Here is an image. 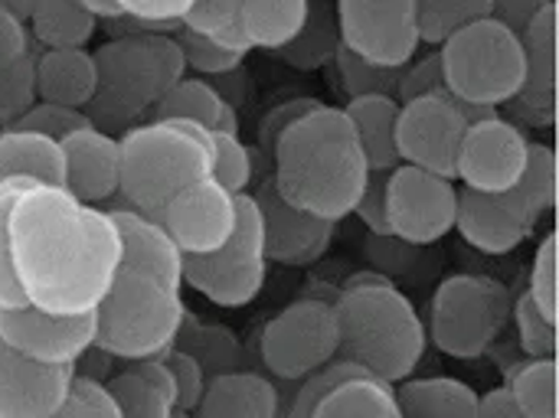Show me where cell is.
I'll return each mask as SVG.
<instances>
[{
  "instance_id": "obj_1",
  "label": "cell",
  "mask_w": 559,
  "mask_h": 418,
  "mask_svg": "<svg viewBox=\"0 0 559 418\" xmlns=\"http://www.w3.org/2000/svg\"><path fill=\"white\" fill-rule=\"evenodd\" d=\"M7 232L26 304L49 314H92L121 268L111 213L75 200L66 187L29 180L13 200Z\"/></svg>"
},
{
  "instance_id": "obj_2",
  "label": "cell",
  "mask_w": 559,
  "mask_h": 418,
  "mask_svg": "<svg viewBox=\"0 0 559 418\" xmlns=\"http://www.w3.org/2000/svg\"><path fill=\"white\" fill-rule=\"evenodd\" d=\"M272 190L318 219H347L370 180V164L344 108L308 105L295 115L272 144Z\"/></svg>"
},
{
  "instance_id": "obj_3",
  "label": "cell",
  "mask_w": 559,
  "mask_h": 418,
  "mask_svg": "<svg viewBox=\"0 0 559 418\" xmlns=\"http://www.w3.org/2000/svg\"><path fill=\"white\" fill-rule=\"evenodd\" d=\"M341 347L337 360L360 367L364 373L403 383L426 357L429 334L416 304L380 275H360L344 285L334 301Z\"/></svg>"
},
{
  "instance_id": "obj_4",
  "label": "cell",
  "mask_w": 559,
  "mask_h": 418,
  "mask_svg": "<svg viewBox=\"0 0 559 418\" xmlns=\"http://www.w3.org/2000/svg\"><path fill=\"white\" fill-rule=\"evenodd\" d=\"M98 88L85 108L88 121L102 131H128L154 115L157 101L183 75V52L174 33L128 29L95 49Z\"/></svg>"
},
{
  "instance_id": "obj_5",
  "label": "cell",
  "mask_w": 559,
  "mask_h": 418,
  "mask_svg": "<svg viewBox=\"0 0 559 418\" xmlns=\"http://www.w3.org/2000/svg\"><path fill=\"white\" fill-rule=\"evenodd\" d=\"M121 206L160 219L164 206L197 180L213 177V138L183 118H147L118 134Z\"/></svg>"
},
{
  "instance_id": "obj_6",
  "label": "cell",
  "mask_w": 559,
  "mask_h": 418,
  "mask_svg": "<svg viewBox=\"0 0 559 418\" xmlns=\"http://www.w3.org/2000/svg\"><path fill=\"white\" fill-rule=\"evenodd\" d=\"M187 321L180 288H170L151 275L118 268L111 288L95 308V344L92 350L108 360H157L164 357Z\"/></svg>"
},
{
  "instance_id": "obj_7",
  "label": "cell",
  "mask_w": 559,
  "mask_h": 418,
  "mask_svg": "<svg viewBox=\"0 0 559 418\" xmlns=\"http://www.w3.org/2000/svg\"><path fill=\"white\" fill-rule=\"evenodd\" d=\"M439 65L445 92L459 101L468 121L504 108L527 75L521 36L491 16L452 33L439 46Z\"/></svg>"
},
{
  "instance_id": "obj_8",
  "label": "cell",
  "mask_w": 559,
  "mask_h": 418,
  "mask_svg": "<svg viewBox=\"0 0 559 418\" xmlns=\"http://www.w3.org/2000/svg\"><path fill=\"white\" fill-rule=\"evenodd\" d=\"M265 275L269 255L262 210L255 193H239L233 236L210 255H183V285L216 308H246L262 295Z\"/></svg>"
},
{
  "instance_id": "obj_9",
  "label": "cell",
  "mask_w": 559,
  "mask_h": 418,
  "mask_svg": "<svg viewBox=\"0 0 559 418\" xmlns=\"http://www.w3.org/2000/svg\"><path fill=\"white\" fill-rule=\"evenodd\" d=\"M511 301L501 282L488 275H449L429 308V341L452 360L485 357L508 327Z\"/></svg>"
},
{
  "instance_id": "obj_10",
  "label": "cell",
  "mask_w": 559,
  "mask_h": 418,
  "mask_svg": "<svg viewBox=\"0 0 559 418\" xmlns=\"http://www.w3.org/2000/svg\"><path fill=\"white\" fill-rule=\"evenodd\" d=\"M337 347L341 331L334 304L314 298L295 301L285 311H278L265 324L259 341L262 363L269 367V373L288 383H301L305 377L337 360Z\"/></svg>"
},
{
  "instance_id": "obj_11",
  "label": "cell",
  "mask_w": 559,
  "mask_h": 418,
  "mask_svg": "<svg viewBox=\"0 0 559 418\" xmlns=\"http://www.w3.org/2000/svg\"><path fill=\"white\" fill-rule=\"evenodd\" d=\"M459 183L409 164L386 170V232L403 246H436L455 232Z\"/></svg>"
},
{
  "instance_id": "obj_12",
  "label": "cell",
  "mask_w": 559,
  "mask_h": 418,
  "mask_svg": "<svg viewBox=\"0 0 559 418\" xmlns=\"http://www.w3.org/2000/svg\"><path fill=\"white\" fill-rule=\"evenodd\" d=\"M334 23L341 49L377 69H403L423 46L416 0H337Z\"/></svg>"
},
{
  "instance_id": "obj_13",
  "label": "cell",
  "mask_w": 559,
  "mask_h": 418,
  "mask_svg": "<svg viewBox=\"0 0 559 418\" xmlns=\"http://www.w3.org/2000/svg\"><path fill=\"white\" fill-rule=\"evenodd\" d=\"M465 128H468V118L449 92L400 101V118H396L400 164L455 180V164H459Z\"/></svg>"
},
{
  "instance_id": "obj_14",
  "label": "cell",
  "mask_w": 559,
  "mask_h": 418,
  "mask_svg": "<svg viewBox=\"0 0 559 418\" xmlns=\"http://www.w3.org/2000/svg\"><path fill=\"white\" fill-rule=\"evenodd\" d=\"M531 138L521 124H514L504 115H485L468 121L459 164H455V183L478 193H508L518 187L524 167H527Z\"/></svg>"
},
{
  "instance_id": "obj_15",
  "label": "cell",
  "mask_w": 559,
  "mask_h": 418,
  "mask_svg": "<svg viewBox=\"0 0 559 418\" xmlns=\"http://www.w3.org/2000/svg\"><path fill=\"white\" fill-rule=\"evenodd\" d=\"M0 341L26 360L46 367H79L95 344V311L62 318L33 304L0 308Z\"/></svg>"
},
{
  "instance_id": "obj_16",
  "label": "cell",
  "mask_w": 559,
  "mask_h": 418,
  "mask_svg": "<svg viewBox=\"0 0 559 418\" xmlns=\"http://www.w3.org/2000/svg\"><path fill=\"white\" fill-rule=\"evenodd\" d=\"M160 223L183 255H210L236 229V193L213 177L197 180L164 206Z\"/></svg>"
},
{
  "instance_id": "obj_17",
  "label": "cell",
  "mask_w": 559,
  "mask_h": 418,
  "mask_svg": "<svg viewBox=\"0 0 559 418\" xmlns=\"http://www.w3.org/2000/svg\"><path fill=\"white\" fill-rule=\"evenodd\" d=\"M537 229V216L527 210L518 190L478 193L459 187L455 232L485 255H508L521 249Z\"/></svg>"
},
{
  "instance_id": "obj_18",
  "label": "cell",
  "mask_w": 559,
  "mask_h": 418,
  "mask_svg": "<svg viewBox=\"0 0 559 418\" xmlns=\"http://www.w3.org/2000/svg\"><path fill=\"white\" fill-rule=\"evenodd\" d=\"M527 75L521 92L504 105L508 118L521 128H550L557 121V3H550L524 33Z\"/></svg>"
},
{
  "instance_id": "obj_19",
  "label": "cell",
  "mask_w": 559,
  "mask_h": 418,
  "mask_svg": "<svg viewBox=\"0 0 559 418\" xmlns=\"http://www.w3.org/2000/svg\"><path fill=\"white\" fill-rule=\"evenodd\" d=\"M62 167H66V190L88 203L105 206L121 190V144L111 131L85 124L59 141Z\"/></svg>"
},
{
  "instance_id": "obj_20",
  "label": "cell",
  "mask_w": 559,
  "mask_h": 418,
  "mask_svg": "<svg viewBox=\"0 0 559 418\" xmlns=\"http://www.w3.org/2000/svg\"><path fill=\"white\" fill-rule=\"evenodd\" d=\"M255 200L262 210L269 262L288 265V268H305V265H314L331 249L337 223H328L305 210H295L272 190V183L262 193H255Z\"/></svg>"
},
{
  "instance_id": "obj_21",
  "label": "cell",
  "mask_w": 559,
  "mask_h": 418,
  "mask_svg": "<svg viewBox=\"0 0 559 418\" xmlns=\"http://www.w3.org/2000/svg\"><path fill=\"white\" fill-rule=\"evenodd\" d=\"M75 367H46L0 341V418H49L66 399Z\"/></svg>"
},
{
  "instance_id": "obj_22",
  "label": "cell",
  "mask_w": 559,
  "mask_h": 418,
  "mask_svg": "<svg viewBox=\"0 0 559 418\" xmlns=\"http://www.w3.org/2000/svg\"><path fill=\"white\" fill-rule=\"evenodd\" d=\"M108 213L121 236V268L151 275L170 288H183V252L167 236L164 223L131 206H111Z\"/></svg>"
},
{
  "instance_id": "obj_23",
  "label": "cell",
  "mask_w": 559,
  "mask_h": 418,
  "mask_svg": "<svg viewBox=\"0 0 559 418\" xmlns=\"http://www.w3.org/2000/svg\"><path fill=\"white\" fill-rule=\"evenodd\" d=\"M36 101H52L85 111L98 88L95 52L88 49H33Z\"/></svg>"
},
{
  "instance_id": "obj_24",
  "label": "cell",
  "mask_w": 559,
  "mask_h": 418,
  "mask_svg": "<svg viewBox=\"0 0 559 418\" xmlns=\"http://www.w3.org/2000/svg\"><path fill=\"white\" fill-rule=\"evenodd\" d=\"M282 403L272 380L246 370H226L206 380L197 418H278Z\"/></svg>"
},
{
  "instance_id": "obj_25",
  "label": "cell",
  "mask_w": 559,
  "mask_h": 418,
  "mask_svg": "<svg viewBox=\"0 0 559 418\" xmlns=\"http://www.w3.org/2000/svg\"><path fill=\"white\" fill-rule=\"evenodd\" d=\"M121 418H177V390L160 360H138L115 373L108 383Z\"/></svg>"
},
{
  "instance_id": "obj_26",
  "label": "cell",
  "mask_w": 559,
  "mask_h": 418,
  "mask_svg": "<svg viewBox=\"0 0 559 418\" xmlns=\"http://www.w3.org/2000/svg\"><path fill=\"white\" fill-rule=\"evenodd\" d=\"M0 180H39L62 187V147L59 141L26 131V128H3L0 131Z\"/></svg>"
},
{
  "instance_id": "obj_27",
  "label": "cell",
  "mask_w": 559,
  "mask_h": 418,
  "mask_svg": "<svg viewBox=\"0 0 559 418\" xmlns=\"http://www.w3.org/2000/svg\"><path fill=\"white\" fill-rule=\"evenodd\" d=\"M344 111L357 131V141L364 147L370 170L400 167V154H396L400 98L396 95H357L344 105Z\"/></svg>"
},
{
  "instance_id": "obj_28",
  "label": "cell",
  "mask_w": 559,
  "mask_h": 418,
  "mask_svg": "<svg viewBox=\"0 0 559 418\" xmlns=\"http://www.w3.org/2000/svg\"><path fill=\"white\" fill-rule=\"evenodd\" d=\"M236 10L249 49L278 52L305 29L311 0H239Z\"/></svg>"
},
{
  "instance_id": "obj_29",
  "label": "cell",
  "mask_w": 559,
  "mask_h": 418,
  "mask_svg": "<svg viewBox=\"0 0 559 418\" xmlns=\"http://www.w3.org/2000/svg\"><path fill=\"white\" fill-rule=\"evenodd\" d=\"M403 418H475L478 416V393L452 377H429V380H403L396 386Z\"/></svg>"
},
{
  "instance_id": "obj_30",
  "label": "cell",
  "mask_w": 559,
  "mask_h": 418,
  "mask_svg": "<svg viewBox=\"0 0 559 418\" xmlns=\"http://www.w3.org/2000/svg\"><path fill=\"white\" fill-rule=\"evenodd\" d=\"M26 26L39 49H85L98 29V16L79 0H36Z\"/></svg>"
},
{
  "instance_id": "obj_31",
  "label": "cell",
  "mask_w": 559,
  "mask_h": 418,
  "mask_svg": "<svg viewBox=\"0 0 559 418\" xmlns=\"http://www.w3.org/2000/svg\"><path fill=\"white\" fill-rule=\"evenodd\" d=\"M311 418H403L396 386L370 373L341 380L318 406Z\"/></svg>"
},
{
  "instance_id": "obj_32",
  "label": "cell",
  "mask_w": 559,
  "mask_h": 418,
  "mask_svg": "<svg viewBox=\"0 0 559 418\" xmlns=\"http://www.w3.org/2000/svg\"><path fill=\"white\" fill-rule=\"evenodd\" d=\"M226 98L216 92L213 82L206 79H190L183 75L174 88H167V95L157 101L154 108V118H183V121H193L206 131H216L219 121H223V111H226Z\"/></svg>"
},
{
  "instance_id": "obj_33",
  "label": "cell",
  "mask_w": 559,
  "mask_h": 418,
  "mask_svg": "<svg viewBox=\"0 0 559 418\" xmlns=\"http://www.w3.org/2000/svg\"><path fill=\"white\" fill-rule=\"evenodd\" d=\"M508 390L527 418H557V357H527L511 370Z\"/></svg>"
},
{
  "instance_id": "obj_34",
  "label": "cell",
  "mask_w": 559,
  "mask_h": 418,
  "mask_svg": "<svg viewBox=\"0 0 559 418\" xmlns=\"http://www.w3.org/2000/svg\"><path fill=\"white\" fill-rule=\"evenodd\" d=\"M491 13V0H416L419 39L429 46H442L462 26L485 20Z\"/></svg>"
},
{
  "instance_id": "obj_35",
  "label": "cell",
  "mask_w": 559,
  "mask_h": 418,
  "mask_svg": "<svg viewBox=\"0 0 559 418\" xmlns=\"http://www.w3.org/2000/svg\"><path fill=\"white\" fill-rule=\"evenodd\" d=\"M514 190L521 193L527 210L537 216V223L554 213V206H557V154H554L550 144L531 141L527 167H524Z\"/></svg>"
},
{
  "instance_id": "obj_36",
  "label": "cell",
  "mask_w": 559,
  "mask_h": 418,
  "mask_svg": "<svg viewBox=\"0 0 559 418\" xmlns=\"http://www.w3.org/2000/svg\"><path fill=\"white\" fill-rule=\"evenodd\" d=\"M341 49V36H337V23L331 26L311 3V13H308V23L305 29L285 46L278 49V56L288 62V65H298V69H318L324 62H331Z\"/></svg>"
},
{
  "instance_id": "obj_37",
  "label": "cell",
  "mask_w": 559,
  "mask_h": 418,
  "mask_svg": "<svg viewBox=\"0 0 559 418\" xmlns=\"http://www.w3.org/2000/svg\"><path fill=\"white\" fill-rule=\"evenodd\" d=\"M210 138H213V180L236 196L249 193L255 174L252 151L242 144L236 131H210Z\"/></svg>"
},
{
  "instance_id": "obj_38",
  "label": "cell",
  "mask_w": 559,
  "mask_h": 418,
  "mask_svg": "<svg viewBox=\"0 0 559 418\" xmlns=\"http://www.w3.org/2000/svg\"><path fill=\"white\" fill-rule=\"evenodd\" d=\"M177 43H180V52H183V65L187 72L193 75H206V79H223L229 72H239L246 56L233 52V49H223L219 43L200 36V33H190V29H177L174 33Z\"/></svg>"
},
{
  "instance_id": "obj_39",
  "label": "cell",
  "mask_w": 559,
  "mask_h": 418,
  "mask_svg": "<svg viewBox=\"0 0 559 418\" xmlns=\"http://www.w3.org/2000/svg\"><path fill=\"white\" fill-rule=\"evenodd\" d=\"M36 105V72L33 56L0 65V131L13 128Z\"/></svg>"
},
{
  "instance_id": "obj_40",
  "label": "cell",
  "mask_w": 559,
  "mask_h": 418,
  "mask_svg": "<svg viewBox=\"0 0 559 418\" xmlns=\"http://www.w3.org/2000/svg\"><path fill=\"white\" fill-rule=\"evenodd\" d=\"M49 418H121V409H118L115 396L108 393V386L102 380L85 377V373L75 370L62 406Z\"/></svg>"
},
{
  "instance_id": "obj_41",
  "label": "cell",
  "mask_w": 559,
  "mask_h": 418,
  "mask_svg": "<svg viewBox=\"0 0 559 418\" xmlns=\"http://www.w3.org/2000/svg\"><path fill=\"white\" fill-rule=\"evenodd\" d=\"M511 318L518 324L521 350L527 357H557V321L547 318L527 291L511 308Z\"/></svg>"
},
{
  "instance_id": "obj_42",
  "label": "cell",
  "mask_w": 559,
  "mask_h": 418,
  "mask_svg": "<svg viewBox=\"0 0 559 418\" xmlns=\"http://www.w3.org/2000/svg\"><path fill=\"white\" fill-rule=\"evenodd\" d=\"M334 62L341 69V82H344L350 98H357V95H396L400 72L406 69V65L403 69H377V65L350 56L347 49H337Z\"/></svg>"
},
{
  "instance_id": "obj_43",
  "label": "cell",
  "mask_w": 559,
  "mask_h": 418,
  "mask_svg": "<svg viewBox=\"0 0 559 418\" xmlns=\"http://www.w3.org/2000/svg\"><path fill=\"white\" fill-rule=\"evenodd\" d=\"M26 183L29 180H0V308H23L26 304V298H23L16 278H13V265H10V232H7L13 200L20 196V190Z\"/></svg>"
},
{
  "instance_id": "obj_44",
  "label": "cell",
  "mask_w": 559,
  "mask_h": 418,
  "mask_svg": "<svg viewBox=\"0 0 559 418\" xmlns=\"http://www.w3.org/2000/svg\"><path fill=\"white\" fill-rule=\"evenodd\" d=\"M157 360L167 367V373H170V380H174L177 406H180L183 413H197V406H200V399H203V390H206V373H203L200 357L170 347V350H167L164 357H157Z\"/></svg>"
},
{
  "instance_id": "obj_45",
  "label": "cell",
  "mask_w": 559,
  "mask_h": 418,
  "mask_svg": "<svg viewBox=\"0 0 559 418\" xmlns=\"http://www.w3.org/2000/svg\"><path fill=\"white\" fill-rule=\"evenodd\" d=\"M527 295L534 298V304L557 321V236L547 232L534 252V265H531V285Z\"/></svg>"
},
{
  "instance_id": "obj_46",
  "label": "cell",
  "mask_w": 559,
  "mask_h": 418,
  "mask_svg": "<svg viewBox=\"0 0 559 418\" xmlns=\"http://www.w3.org/2000/svg\"><path fill=\"white\" fill-rule=\"evenodd\" d=\"M85 124H92L85 111L66 108V105H52V101H36V105L16 121V128L46 134V138H52V141H62V138H69L72 131H79V128H85Z\"/></svg>"
},
{
  "instance_id": "obj_47",
  "label": "cell",
  "mask_w": 559,
  "mask_h": 418,
  "mask_svg": "<svg viewBox=\"0 0 559 418\" xmlns=\"http://www.w3.org/2000/svg\"><path fill=\"white\" fill-rule=\"evenodd\" d=\"M419 95H445V79H442V65H439V52H432L429 59L406 65L400 72V85H396V98L409 101Z\"/></svg>"
},
{
  "instance_id": "obj_48",
  "label": "cell",
  "mask_w": 559,
  "mask_h": 418,
  "mask_svg": "<svg viewBox=\"0 0 559 418\" xmlns=\"http://www.w3.org/2000/svg\"><path fill=\"white\" fill-rule=\"evenodd\" d=\"M115 3H118L121 16H128V20L180 26V20L187 16V10L197 0H115Z\"/></svg>"
},
{
  "instance_id": "obj_49",
  "label": "cell",
  "mask_w": 559,
  "mask_h": 418,
  "mask_svg": "<svg viewBox=\"0 0 559 418\" xmlns=\"http://www.w3.org/2000/svg\"><path fill=\"white\" fill-rule=\"evenodd\" d=\"M364 226L373 232V236H390L386 232V170H373L370 180H367V190L354 210Z\"/></svg>"
},
{
  "instance_id": "obj_50",
  "label": "cell",
  "mask_w": 559,
  "mask_h": 418,
  "mask_svg": "<svg viewBox=\"0 0 559 418\" xmlns=\"http://www.w3.org/2000/svg\"><path fill=\"white\" fill-rule=\"evenodd\" d=\"M26 56H33L29 26H26V20H20L16 13H10L0 3V65H13Z\"/></svg>"
},
{
  "instance_id": "obj_51",
  "label": "cell",
  "mask_w": 559,
  "mask_h": 418,
  "mask_svg": "<svg viewBox=\"0 0 559 418\" xmlns=\"http://www.w3.org/2000/svg\"><path fill=\"white\" fill-rule=\"evenodd\" d=\"M550 3L554 0H491V13L488 16L521 36Z\"/></svg>"
},
{
  "instance_id": "obj_52",
  "label": "cell",
  "mask_w": 559,
  "mask_h": 418,
  "mask_svg": "<svg viewBox=\"0 0 559 418\" xmlns=\"http://www.w3.org/2000/svg\"><path fill=\"white\" fill-rule=\"evenodd\" d=\"M475 418H527L524 409L514 403L508 386H498L485 396H478V416Z\"/></svg>"
},
{
  "instance_id": "obj_53",
  "label": "cell",
  "mask_w": 559,
  "mask_h": 418,
  "mask_svg": "<svg viewBox=\"0 0 559 418\" xmlns=\"http://www.w3.org/2000/svg\"><path fill=\"white\" fill-rule=\"evenodd\" d=\"M79 3H82V7H88L98 20H111V23H115V20L121 16V10H118V3H115V0H79Z\"/></svg>"
},
{
  "instance_id": "obj_54",
  "label": "cell",
  "mask_w": 559,
  "mask_h": 418,
  "mask_svg": "<svg viewBox=\"0 0 559 418\" xmlns=\"http://www.w3.org/2000/svg\"><path fill=\"white\" fill-rule=\"evenodd\" d=\"M10 13H16L20 20H29V13H33V7H36V0H0Z\"/></svg>"
},
{
  "instance_id": "obj_55",
  "label": "cell",
  "mask_w": 559,
  "mask_h": 418,
  "mask_svg": "<svg viewBox=\"0 0 559 418\" xmlns=\"http://www.w3.org/2000/svg\"><path fill=\"white\" fill-rule=\"evenodd\" d=\"M177 418H197V416H193V413H183V409H180V413H177Z\"/></svg>"
}]
</instances>
